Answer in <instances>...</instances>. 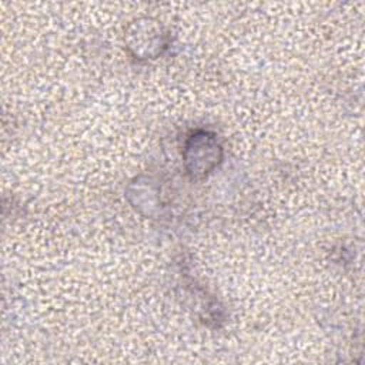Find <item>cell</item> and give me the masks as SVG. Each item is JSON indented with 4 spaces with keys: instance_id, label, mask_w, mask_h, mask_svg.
Wrapping results in <instances>:
<instances>
[{
    "instance_id": "obj_1",
    "label": "cell",
    "mask_w": 365,
    "mask_h": 365,
    "mask_svg": "<svg viewBox=\"0 0 365 365\" xmlns=\"http://www.w3.org/2000/svg\"><path fill=\"white\" fill-rule=\"evenodd\" d=\"M221 155L222 148L217 135L210 131H197L185 144V168L192 178L204 177L221 161Z\"/></svg>"
}]
</instances>
